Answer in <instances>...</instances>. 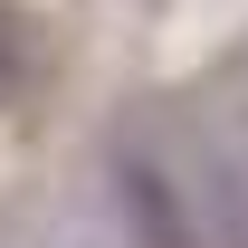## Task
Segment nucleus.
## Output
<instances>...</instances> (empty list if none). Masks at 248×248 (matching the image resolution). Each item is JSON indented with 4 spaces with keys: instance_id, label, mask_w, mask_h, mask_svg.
<instances>
[{
    "instance_id": "f257e3e1",
    "label": "nucleus",
    "mask_w": 248,
    "mask_h": 248,
    "mask_svg": "<svg viewBox=\"0 0 248 248\" xmlns=\"http://www.w3.org/2000/svg\"><path fill=\"white\" fill-rule=\"evenodd\" d=\"M115 219L134 248H201V201H191L153 153H115Z\"/></svg>"
},
{
    "instance_id": "f03ea898",
    "label": "nucleus",
    "mask_w": 248,
    "mask_h": 248,
    "mask_svg": "<svg viewBox=\"0 0 248 248\" xmlns=\"http://www.w3.org/2000/svg\"><path fill=\"white\" fill-rule=\"evenodd\" d=\"M10 48H19V38H10V19H0V67H10Z\"/></svg>"
}]
</instances>
